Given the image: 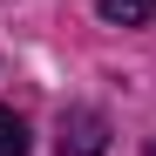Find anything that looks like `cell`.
<instances>
[{
  "label": "cell",
  "instance_id": "6da1fadb",
  "mask_svg": "<svg viewBox=\"0 0 156 156\" xmlns=\"http://www.w3.org/2000/svg\"><path fill=\"white\" fill-rule=\"evenodd\" d=\"M55 149L61 156H102L109 149V115L102 109H61V122H55Z\"/></svg>",
  "mask_w": 156,
  "mask_h": 156
},
{
  "label": "cell",
  "instance_id": "7a4b0ae2",
  "mask_svg": "<svg viewBox=\"0 0 156 156\" xmlns=\"http://www.w3.org/2000/svg\"><path fill=\"white\" fill-rule=\"evenodd\" d=\"M102 20L109 27H143V20H156V0H102Z\"/></svg>",
  "mask_w": 156,
  "mask_h": 156
},
{
  "label": "cell",
  "instance_id": "3957f363",
  "mask_svg": "<svg viewBox=\"0 0 156 156\" xmlns=\"http://www.w3.org/2000/svg\"><path fill=\"white\" fill-rule=\"evenodd\" d=\"M0 156H27V122L14 109H0Z\"/></svg>",
  "mask_w": 156,
  "mask_h": 156
}]
</instances>
